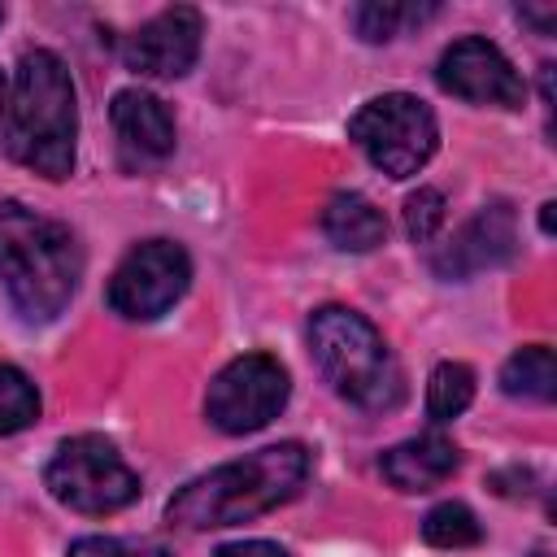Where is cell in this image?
<instances>
[{"label": "cell", "mask_w": 557, "mask_h": 557, "mask_svg": "<svg viewBox=\"0 0 557 557\" xmlns=\"http://www.w3.org/2000/svg\"><path fill=\"white\" fill-rule=\"evenodd\" d=\"M309 470H313V453L300 440L265 444L248 457H235L183 483L165 505V522L183 531H218V527L252 522L287 505L305 487Z\"/></svg>", "instance_id": "6da1fadb"}, {"label": "cell", "mask_w": 557, "mask_h": 557, "mask_svg": "<svg viewBox=\"0 0 557 557\" xmlns=\"http://www.w3.org/2000/svg\"><path fill=\"white\" fill-rule=\"evenodd\" d=\"M83 278V248L74 231L22 200H0V283L22 322H52L65 313Z\"/></svg>", "instance_id": "7a4b0ae2"}, {"label": "cell", "mask_w": 557, "mask_h": 557, "mask_svg": "<svg viewBox=\"0 0 557 557\" xmlns=\"http://www.w3.org/2000/svg\"><path fill=\"white\" fill-rule=\"evenodd\" d=\"M74 144H78V96L65 61L48 48L22 52L13 74V96L4 104V152L44 178H70Z\"/></svg>", "instance_id": "3957f363"}, {"label": "cell", "mask_w": 557, "mask_h": 557, "mask_svg": "<svg viewBox=\"0 0 557 557\" xmlns=\"http://www.w3.org/2000/svg\"><path fill=\"white\" fill-rule=\"evenodd\" d=\"M309 352L322 370V379L357 409L366 413H392L405 400V374L396 352L387 348L383 331L348 309V305H322L309 313Z\"/></svg>", "instance_id": "277c9868"}, {"label": "cell", "mask_w": 557, "mask_h": 557, "mask_svg": "<svg viewBox=\"0 0 557 557\" xmlns=\"http://www.w3.org/2000/svg\"><path fill=\"white\" fill-rule=\"evenodd\" d=\"M44 487L52 492L57 505H65L74 513H87V518L117 513V509L135 505L139 492H144L139 474L122 461V453L104 435L61 440L57 453L48 457V466H44Z\"/></svg>", "instance_id": "5b68a950"}, {"label": "cell", "mask_w": 557, "mask_h": 557, "mask_svg": "<svg viewBox=\"0 0 557 557\" xmlns=\"http://www.w3.org/2000/svg\"><path fill=\"white\" fill-rule=\"evenodd\" d=\"M348 139L387 178L418 174L440 148V122L426 100L409 91H383L348 117Z\"/></svg>", "instance_id": "8992f818"}, {"label": "cell", "mask_w": 557, "mask_h": 557, "mask_svg": "<svg viewBox=\"0 0 557 557\" xmlns=\"http://www.w3.org/2000/svg\"><path fill=\"white\" fill-rule=\"evenodd\" d=\"M287 396H292L287 366L270 352H244L209 379L205 418L222 435H252L283 413Z\"/></svg>", "instance_id": "52a82bcc"}, {"label": "cell", "mask_w": 557, "mask_h": 557, "mask_svg": "<svg viewBox=\"0 0 557 557\" xmlns=\"http://www.w3.org/2000/svg\"><path fill=\"white\" fill-rule=\"evenodd\" d=\"M191 287V257L174 239L135 244L104 283V305L126 322H152Z\"/></svg>", "instance_id": "ba28073f"}, {"label": "cell", "mask_w": 557, "mask_h": 557, "mask_svg": "<svg viewBox=\"0 0 557 557\" xmlns=\"http://www.w3.org/2000/svg\"><path fill=\"white\" fill-rule=\"evenodd\" d=\"M435 83L470 104H496V109H522L527 83L513 70V61L483 35H461L440 52Z\"/></svg>", "instance_id": "9c48e42d"}, {"label": "cell", "mask_w": 557, "mask_h": 557, "mask_svg": "<svg viewBox=\"0 0 557 557\" xmlns=\"http://www.w3.org/2000/svg\"><path fill=\"white\" fill-rule=\"evenodd\" d=\"M513 252H518V213L509 200H487L431 252V270L448 283H466L483 270L513 261Z\"/></svg>", "instance_id": "30bf717a"}, {"label": "cell", "mask_w": 557, "mask_h": 557, "mask_svg": "<svg viewBox=\"0 0 557 557\" xmlns=\"http://www.w3.org/2000/svg\"><path fill=\"white\" fill-rule=\"evenodd\" d=\"M205 17L191 4L161 9L135 35L122 39V65L144 78H183L200 57Z\"/></svg>", "instance_id": "8fae6325"}, {"label": "cell", "mask_w": 557, "mask_h": 557, "mask_svg": "<svg viewBox=\"0 0 557 557\" xmlns=\"http://www.w3.org/2000/svg\"><path fill=\"white\" fill-rule=\"evenodd\" d=\"M109 117L126 161H165L174 152V113L161 96L144 87H122L109 104Z\"/></svg>", "instance_id": "7c38bea8"}, {"label": "cell", "mask_w": 557, "mask_h": 557, "mask_svg": "<svg viewBox=\"0 0 557 557\" xmlns=\"http://www.w3.org/2000/svg\"><path fill=\"white\" fill-rule=\"evenodd\" d=\"M379 470L396 492H431L461 470V448L444 431H422L413 440L392 444L379 457Z\"/></svg>", "instance_id": "4fadbf2b"}, {"label": "cell", "mask_w": 557, "mask_h": 557, "mask_svg": "<svg viewBox=\"0 0 557 557\" xmlns=\"http://www.w3.org/2000/svg\"><path fill=\"white\" fill-rule=\"evenodd\" d=\"M322 235L339 252H374L387 239V218L361 191H335L322 205Z\"/></svg>", "instance_id": "5bb4252c"}, {"label": "cell", "mask_w": 557, "mask_h": 557, "mask_svg": "<svg viewBox=\"0 0 557 557\" xmlns=\"http://www.w3.org/2000/svg\"><path fill=\"white\" fill-rule=\"evenodd\" d=\"M500 392L513 400H540L548 405L557 396V361L548 344H527L518 352H509V361L500 366Z\"/></svg>", "instance_id": "9a60e30c"}, {"label": "cell", "mask_w": 557, "mask_h": 557, "mask_svg": "<svg viewBox=\"0 0 557 557\" xmlns=\"http://www.w3.org/2000/svg\"><path fill=\"white\" fill-rule=\"evenodd\" d=\"M474 400V370L466 361H440L426 379V413L431 422H453L470 409Z\"/></svg>", "instance_id": "2e32d148"}, {"label": "cell", "mask_w": 557, "mask_h": 557, "mask_svg": "<svg viewBox=\"0 0 557 557\" xmlns=\"http://www.w3.org/2000/svg\"><path fill=\"white\" fill-rule=\"evenodd\" d=\"M422 17H435V4H396V0H370V4H357L352 9V26L366 44H387L396 39L405 26L422 22Z\"/></svg>", "instance_id": "e0dca14e"}, {"label": "cell", "mask_w": 557, "mask_h": 557, "mask_svg": "<svg viewBox=\"0 0 557 557\" xmlns=\"http://www.w3.org/2000/svg\"><path fill=\"white\" fill-rule=\"evenodd\" d=\"M422 540L431 548H474L483 540V522L474 518L470 505L461 500H440L426 518H422Z\"/></svg>", "instance_id": "ac0fdd59"}, {"label": "cell", "mask_w": 557, "mask_h": 557, "mask_svg": "<svg viewBox=\"0 0 557 557\" xmlns=\"http://www.w3.org/2000/svg\"><path fill=\"white\" fill-rule=\"evenodd\" d=\"M39 422V387L26 370L0 366V435H17Z\"/></svg>", "instance_id": "d6986e66"}, {"label": "cell", "mask_w": 557, "mask_h": 557, "mask_svg": "<svg viewBox=\"0 0 557 557\" xmlns=\"http://www.w3.org/2000/svg\"><path fill=\"white\" fill-rule=\"evenodd\" d=\"M448 218V200L440 187H418L405 196V235L413 244H431Z\"/></svg>", "instance_id": "ffe728a7"}, {"label": "cell", "mask_w": 557, "mask_h": 557, "mask_svg": "<svg viewBox=\"0 0 557 557\" xmlns=\"http://www.w3.org/2000/svg\"><path fill=\"white\" fill-rule=\"evenodd\" d=\"M65 557H174L157 540H117V535H78Z\"/></svg>", "instance_id": "44dd1931"}, {"label": "cell", "mask_w": 557, "mask_h": 557, "mask_svg": "<svg viewBox=\"0 0 557 557\" xmlns=\"http://www.w3.org/2000/svg\"><path fill=\"white\" fill-rule=\"evenodd\" d=\"M213 557H287V548L274 540H235V544H222Z\"/></svg>", "instance_id": "7402d4cb"}, {"label": "cell", "mask_w": 557, "mask_h": 557, "mask_svg": "<svg viewBox=\"0 0 557 557\" xmlns=\"http://www.w3.org/2000/svg\"><path fill=\"white\" fill-rule=\"evenodd\" d=\"M518 17L531 22L540 35H553V26H557V9H531V4H518Z\"/></svg>", "instance_id": "603a6c76"}, {"label": "cell", "mask_w": 557, "mask_h": 557, "mask_svg": "<svg viewBox=\"0 0 557 557\" xmlns=\"http://www.w3.org/2000/svg\"><path fill=\"white\" fill-rule=\"evenodd\" d=\"M553 209H557L553 200H544V205H540V231H544V235H553Z\"/></svg>", "instance_id": "cb8c5ba5"}, {"label": "cell", "mask_w": 557, "mask_h": 557, "mask_svg": "<svg viewBox=\"0 0 557 557\" xmlns=\"http://www.w3.org/2000/svg\"><path fill=\"white\" fill-rule=\"evenodd\" d=\"M0 113H4V74H0Z\"/></svg>", "instance_id": "d4e9b609"}, {"label": "cell", "mask_w": 557, "mask_h": 557, "mask_svg": "<svg viewBox=\"0 0 557 557\" xmlns=\"http://www.w3.org/2000/svg\"><path fill=\"white\" fill-rule=\"evenodd\" d=\"M531 557H548V553H531Z\"/></svg>", "instance_id": "484cf974"}, {"label": "cell", "mask_w": 557, "mask_h": 557, "mask_svg": "<svg viewBox=\"0 0 557 557\" xmlns=\"http://www.w3.org/2000/svg\"><path fill=\"white\" fill-rule=\"evenodd\" d=\"M0 22H4V9H0Z\"/></svg>", "instance_id": "4316f807"}]
</instances>
